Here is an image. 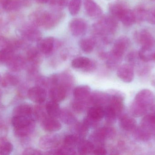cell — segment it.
<instances>
[{"label": "cell", "instance_id": "cell-39", "mask_svg": "<svg viewBox=\"0 0 155 155\" xmlns=\"http://www.w3.org/2000/svg\"><path fill=\"white\" fill-rule=\"evenodd\" d=\"M58 85L64 87L66 90L71 87L73 84V80L71 75L64 73L61 75L58 76Z\"/></svg>", "mask_w": 155, "mask_h": 155}, {"label": "cell", "instance_id": "cell-6", "mask_svg": "<svg viewBox=\"0 0 155 155\" xmlns=\"http://www.w3.org/2000/svg\"><path fill=\"white\" fill-rule=\"evenodd\" d=\"M134 38L142 47H154L155 45V38L146 29L137 31L134 34Z\"/></svg>", "mask_w": 155, "mask_h": 155}, {"label": "cell", "instance_id": "cell-10", "mask_svg": "<svg viewBox=\"0 0 155 155\" xmlns=\"http://www.w3.org/2000/svg\"><path fill=\"white\" fill-rule=\"evenodd\" d=\"M69 29L73 35L81 36L84 35L87 31L86 22L82 18H76L72 20L69 23Z\"/></svg>", "mask_w": 155, "mask_h": 155}, {"label": "cell", "instance_id": "cell-54", "mask_svg": "<svg viewBox=\"0 0 155 155\" xmlns=\"http://www.w3.org/2000/svg\"><path fill=\"white\" fill-rule=\"evenodd\" d=\"M152 82L153 85L155 86V76L153 77V79H152Z\"/></svg>", "mask_w": 155, "mask_h": 155}, {"label": "cell", "instance_id": "cell-26", "mask_svg": "<svg viewBox=\"0 0 155 155\" xmlns=\"http://www.w3.org/2000/svg\"><path fill=\"white\" fill-rule=\"evenodd\" d=\"M87 116L99 122L104 116V108L103 106H93L88 109Z\"/></svg>", "mask_w": 155, "mask_h": 155}, {"label": "cell", "instance_id": "cell-22", "mask_svg": "<svg viewBox=\"0 0 155 155\" xmlns=\"http://www.w3.org/2000/svg\"><path fill=\"white\" fill-rule=\"evenodd\" d=\"M33 107L30 105L24 103L16 106L14 109L13 115V116H27L33 118Z\"/></svg>", "mask_w": 155, "mask_h": 155}, {"label": "cell", "instance_id": "cell-27", "mask_svg": "<svg viewBox=\"0 0 155 155\" xmlns=\"http://www.w3.org/2000/svg\"><path fill=\"white\" fill-rule=\"evenodd\" d=\"M35 122L31 117L24 116H13L12 119V125L14 128H21Z\"/></svg>", "mask_w": 155, "mask_h": 155}, {"label": "cell", "instance_id": "cell-23", "mask_svg": "<svg viewBox=\"0 0 155 155\" xmlns=\"http://www.w3.org/2000/svg\"><path fill=\"white\" fill-rule=\"evenodd\" d=\"M15 49L12 44V41L8 46L0 49V65L6 64L15 55Z\"/></svg>", "mask_w": 155, "mask_h": 155}, {"label": "cell", "instance_id": "cell-48", "mask_svg": "<svg viewBox=\"0 0 155 155\" xmlns=\"http://www.w3.org/2000/svg\"><path fill=\"white\" fill-rule=\"evenodd\" d=\"M13 150V146L11 143L3 142L0 143V155L10 154Z\"/></svg>", "mask_w": 155, "mask_h": 155}, {"label": "cell", "instance_id": "cell-43", "mask_svg": "<svg viewBox=\"0 0 155 155\" xmlns=\"http://www.w3.org/2000/svg\"><path fill=\"white\" fill-rule=\"evenodd\" d=\"M120 21L125 26H129L133 25L136 22L135 17L133 11L128 9Z\"/></svg>", "mask_w": 155, "mask_h": 155}, {"label": "cell", "instance_id": "cell-1", "mask_svg": "<svg viewBox=\"0 0 155 155\" xmlns=\"http://www.w3.org/2000/svg\"><path fill=\"white\" fill-rule=\"evenodd\" d=\"M117 20L112 15L101 16L98 22L93 25V32L105 44L112 42L118 27Z\"/></svg>", "mask_w": 155, "mask_h": 155}, {"label": "cell", "instance_id": "cell-57", "mask_svg": "<svg viewBox=\"0 0 155 155\" xmlns=\"http://www.w3.org/2000/svg\"><path fill=\"white\" fill-rule=\"evenodd\" d=\"M2 77L1 76V75H0V83H1V81H2Z\"/></svg>", "mask_w": 155, "mask_h": 155}, {"label": "cell", "instance_id": "cell-33", "mask_svg": "<svg viewBox=\"0 0 155 155\" xmlns=\"http://www.w3.org/2000/svg\"><path fill=\"white\" fill-rule=\"evenodd\" d=\"M153 48V47H141L138 52L140 59L145 62L148 63L153 61L155 51Z\"/></svg>", "mask_w": 155, "mask_h": 155}, {"label": "cell", "instance_id": "cell-52", "mask_svg": "<svg viewBox=\"0 0 155 155\" xmlns=\"http://www.w3.org/2000/svg\"><path fill=\"white\" fill-rule=\"evenodd\" d=\"M107 150L102 147H98L94 149L92 154L96 155H105L107 154Z\"/></svg>", "mask_w": 155, "mask_h": 155}, {"label": "cell", "instance_id": "cell-7", "mask_svg": "<svg viewBox=\"0 0 155 155\" xmlns=\"http://www.w3.org/2000/svg\"><path fill=\"white\" fill-rule=\"evenodd\" d=\"M61 143V138L57 135L50 134L43 136L39 140V146L45 150L57 149Z\"/></svg>", "mask_w": 155, "mask_h": 155}, {"label": "cell", "instance_id": "cell-56", "mask_svg": "<svg viewBox=\"0 0 155 155\" xmlns=\"http://www.w3.org/2000/svg\"><path fill=\"white\" fill-rule=\"evenodd\" d=\"M153 61H155V51L154 54V56H153Z\"/></svg>", "mask_w": 155, "mask_h": 155}, {"label": "cell", "instance_id": "cell-42", "mask_svg": "<svg viewBox=\"0 0 155 155\" xmlns=\"http://www.w3.org/2000/svg\"><path fill=\"white\" fill-rule=\"evenodd\" d=\"M105 121L108 125H112L115 123L117 116L114 110L107 105L104 107V116Z\"/></svg>", "mask_w": 155, "mask_h": 155}, {"label": "cell", "instance_id": "cell-18", "mask_svg": "<svg viewBox=\"0 0 155 155\" xmlns=\"http://www.w3.org/2000/svg\"><path fill=\"white\" fill-rule=\"evenodd\" d=\"M41 125L44 130L48 132H55L59 131L62 126L56 118L46 116L41 121Z\"/></svg>", "mask_w": 155, "mask_h": 155}, {"label": "cell", "instance_id": "cell-45", "mask_svg": "<svg viewBox=\"0 0 155 155\" xmlns=\"http://www.w3.org/2000/svg\"><path fill=\"white\" fill-rule=\"evenodd\" d=\"M81 0H70L68 3V8L70 14L73 16L77 15L80 11Z\"/></svg>", "mask_w": 155, "mask_h": 155}, {"label": "cell", "instance_id": "cell-36", "mask_svg": "<svg viewBox=\"0 0 155 155\" xmlns=\"http://www.w3.org/2000/svg\"><path fill=\"white\" fill-rule=\"evenodd\" d=\"M149 109L143 107L134 102L130 106V110L131 114L135 117H140L145 115L147 113Z\"/></svg>", "mask_w": 155, "mask_h": 155}, {"label": "cell", "instance_id": "cell-41", "mask_svg": "<svg viewBox=\"0 0 155 155\" xmlns=\"http://www.w3.org/2000/svg\"><path fill=\"white\" fill-rule=\"evenodd\" d=\"M134 12L136 22H141L146 21L148 11L142 6H138L134 9Z\"/></svg>", "mask_w": 155, "mask_h": 155}, {"label": "cell", "instance_id": "cell-30", "mask_svg": "<svg viewBox=\"0 0 155 155\" xmlns=\"http://www.w3.org/2000/svg\"><path fill=\"white\" fill-rule=\"evenodd\" d=\"M78 152L79 154L86 155L93 153L94 145L91 141L82 139L77 145Z\"/></svg>", "mask_w": 155, "mask_h": 155}, {"label": "cell", "instance_id": "cell-3", "mask_svg": "<svg viewBox=\"0 0 155 155\" xmlns=\"http://www.w3.org/2000/svg\"><path fill=\"white\" fill-rule=\"evenodd\" d=\"M109 106L115 113L117 117L122 115L124 110V96L123 94L118 91H112L109 93Z\"/></svg>", "mask_w": 155, "mask_h": 155}, {"label": "cell", "instance_id": "cell-46", "mask_svg": "<svg viewBox=\"0 0 155 155\" xmlns=\"http://www.w3.org/2000/svg\"><path fill=\"white\" fill-rule=\"evenodd\" d=\"M88 105L87 101H81L75 99L72 104L73 109L77 113H81L84 112Z\"/></svg>", "mask_w": 155, "mask_h": 155}, {"label": "cell", "instance_id": "cell-44", "mask_svg": "<svg viewBox=\"0 0 155 155\" xmlns=\"http://www.w3.org/2000/svg\"><path fill=\"white\" fill-rule=\"evenodd\" d=\"M69 1V0H50L48 2L54 11H61L68 5Z\"/></svg>", "mask_w": 155, "mask_h": 155}, {"label": "cell", "instance_id": "cell-16", "mask_svg": "<svg viewBox=\"0 0 155 155\" xmlns=\"http://www.w3.org/2000/svg\"><path fill=\"white\" fill-rule=\"evenodd\" d=\"M128 9L127 5L122 2L113 3L109 6L110 15L119 21Z\"/></svg>", "mask_w": 155, "mask_h": 155}, {"label": "cell", "instance_id": "cell-2", "mask_svg": "<svg viewBox=\"0 0 155 155\" xmlns=\"http://www.w3.org/2000/svg\"><path fill=\"white\" fill-rule=\"evenodd\" d=\"M64 14L61 11L50 12L38 10L32 13L29 16L30 22L37 27L51 30L57 26L64 18Z\"/></svg>", "mask_w": 155, "mask_h": 155}, {"label": "cell", "instance_id": "cell-53", "mask_svg": "<svg viewBox=\"0 0 155 155\" xmlns=\"http://www.w3.org/2000/svg\"><path fill=\"white\" fill-rule=\"evenodd\" d=\"M37 3L45 4L48 2L50 0H35Z\"/></svg>", "mask_w": 155, "mask_h": 155}, {"label": "cell", "instance_id": "cell-35", "mask_svg": "<svg viewBox=\"0 0 155 155\" xmlns=\"http://www.w3.org/2000/svg\"><path fill=\"white\" fill-rule=\"evenodd\" d=\"M35 122L24 127L19 128H14L15 134L19 137H24L31 134L34 130Z\"/></svg>", "mask_w": 155, "mask_h": 155}, {"label": "cell", "instance_id": "cell-55", "mask_svg": "<svg viewBox=\"0 0 155 155\" xmlns=\"http://www.w3.org/2000/svg\"><path fill=\"white\" fill-rule=\"evenodd\" d=\"M2 19L0 18V29H1V27H2Z\"/></svg>", "mask_w": 155, "mask_h": 155}, {"label": "cell", "instance_id": "cell-34", "mask_svg": "<svg viewBox=\"0 0 155 155\" xmlns=\"http://www.w3.org/2000/svg\"><path fill=\"white\" fill-rule=\"evenodd\" d=\"M91 60L89 58L84 56L77 57L73 60L71 66L74 68L81 69L84 71L91 62Z\"/></svg>", "mask_w": 155, "mask_h": 155}, {"label": "cell", "instance_id": "cell-37", "mask_svg": "<svg viewBox=\"0 0 155 155\" xmlns=\"http://www.w3.org/2000/svg\"><path fill=\"white\" fill-rule=\"evenodd\" d=\"M19 83L18 78L15 76L10 73H6L2 78L1 84L3 87L15 86Z\"/></svg>", "mask_w": 155, "mask_h": 155}, {"label": "cell", "instance_id": "cell-15", "mask_svg": "<svg viewBox=\"0 0 155 155\" xmlns=\"http://www.w3.org/2000/svg\"><path fill=\"white\" fill-rule=\"evenodd\" d=\"M55 43L54 37L49 36L42 38L37 42V48L41 53L48 55L53 51L55 46Z\"/></svg>", "mask_w": 155, "mask_h": 155}, {"label": "cell", "instance_id": "cell-40", "mask_svg": "<svg viewBox=\"0 0 155 155\" xmlns=\"http://www.w3.org/2000/svg\"><path fill=\"white\" fill-rule=\"evenodd\" d=\"M82 139H83L78 137L76 135H69L64 139L63 146L74 149Z\"/></svg>", "mask_w": 155, "mask_h": 155}, {"label": "cell", "instance_id": "cell-21", "mask_svg": "<svg viewBox=\"0 0 155 155\" xmlns=\"http://www.w3.org/2000/svg\"><path fill=\"white\" fill-rule=\"evenodd\" d=\"M141 122V126L155 136V113L145 115Z\"/></svg>", "mask_w": 155, "mask_h": 155}, {"label": "cell", "instance_id": "cell-25", "mask_svg": "<svg viewBox=\"0 0 155 155\" xmlns=\"http://www.w3.org/2000/svg\"><path fill=\"white\" fill-rule=\"evenodd\" d=\"M41 52L37 47H30L26 52V61L30 64L38 65L41 61Z\"/></svg>", "mask_w": 155, "mask_h": 155}, {"label": "cell", "instance_id": "cell-50", "mask_svg": "<svg viewBox=\"0 0 155 155\" xmlns=\"http://www.w3.org/2000/svg\"><path fill=\"white\" fill-rule=\"evenodd\" d=\"M23 155H40L43 154L41 151L37 149L32 148H28L25 149L22 153Z\"/></svg>", "mask_w": 155, "mask_h": 155}, {"label": "cell", "instance_id": "cell-49", "mask_svg": "<svg viewBox=\"0 0 155 155\" xmlns=\"http://www.w3.org/2000/svg\"><path fill=\"white\" fill-rule=\"evenodd\" d=\"M83 123L87 126L88 128H95L97 126L98 124V122L93 120L88 116L84 118Z\"/></svg>", "mask_w": 155, "mask_h": 155}, {"label": "cell", "instance_id": "cell-13", "mask_svg": "<svg viewBox=\"0 0 155 155\" xmlns=\"http://www.w3.org/2000/svg\"><path fill=\"white\" fill-rule=\"evenodd\" d=\"M109 100V94L99 91H95L90 93L87 102L89 104L104 107V106L108 104Z\"/></svg>", "mask_w": 155, "mask_h": 155}, {"label": "cell", "instance_id": "cell-32", "mask_svg": "<svg viewBox=\"0 0 155 155\" xmlns=\"http://www.w3.org/2000/svg\"><path fill=\"white\" fill-rule=\"evenodd\" d=\"M133 133L134 138L137 141L141 142H147L152 137L151 134L141 126L137 127Z\"/></svg>", "mask_w": 155, "mask_h": 155}, {"label": "cell", "instance_id": "cell-29", "mask_svg": "<svg viewBox=\"0 0 155 155\" xmlns=\"http://www.w3.org/2000/svg\"><path fill=\"white\" fill-rule=\"evenodd\" d=\"M1 5L4 10L7 12L18 11L22 6L21 0H1Z\"/></svg>", "mask_w": 155, "mask_h": 155}, {"label": "cell", "instance_id": "cell-19", "mask_svg": "<svg viewBox=\"0 0 155 155\" xmlns=\"http://www.w3.org/2000/svg\"><path fill=\"white\" fill-rule=\"evenodd\" d=\"M67 95V90L61 86L57 85L50 88L49 95L52 101L57 103L64 100Z\"/></svg>", "mask_w": 155, "mask_h": 155}, {"label": "cell", "instance_id": "cell-38", "mask_svg": "<svg viewBox=\"0 0 155 155\" xmlns=\"http://www.w3.org/2000/svg\"><path fill=\"white\" fill-rule=\"evenodd\" d=\"M62 122L67 125H72L76 122V117L73 114L67 110H61V113L59 116Z\"/></svg>", "mask_w": 155, "mask_h": 155}, {"label": "cell", "instance_id": "cell-11", "mask_svg": "<svg viewBox=\"0 0 155 155\" xmlns=\"http://www.w3.org/2000/svg\"><path fill=\"white\" fill-rule=\"evenodd\" d=\"M117 75L123 82L130 83L133 81L134 77V69L130 64H124L118 67Z\"/></svg>", "mask_w": 155, "mask_h": 155}, {"label": "cell", "instance_id": "cell-9", "mask_svg": "<svg viewBox=\"0 0 155 155\" xmlns=\"http://www.w3.org/2000/svg\"><path fill=\"white\" fill-rule=\"evenodd\" d=\"M23 38L30 42H38L42 39V34L38 27L32 24L27 25L21 30Z\"/></svg>", "mask_w": 155, "mask_h": 155}, {"label": "cell", "instance_id": "cell-12", "mask_svg": "<svg viewBox=\"0 0 155 155\" xmlns=\"http://www.w3.org/2000/svg\"><path fill=\"white\" fill-rule=\"evenodd\" d=\"M27 96L28 98L34 103L41 104L46 100L47 93L45 88L36 86L29 89Z\"/></svg>", "mask_w": 155, "mask_h": 155}, {"label": "cell", "instance_id": "cell-14", "mask_svg": "<svg viewBox=\"0 0 155 155\" xmlns=\"http://www.w3.org/2000/svg\"><path fill=\"white\" fill-rule=\"evenodd\" d=\"M84 4L86 13L89 17L97 18L102 16V8L93 0H84Z\"/></svg>", "mask_w": 155, "mask_h": 155}, {"label": "cell", "instance_id": "cell-24", "mask_svg": "<svg viewBox=\"0 0 155 155\" xmlns=\"http://www.w3.org/2000/svg\"><path fill=\"white\" fill-rule=\"evenodd\" d=\"M91 93V89L87 85L79 86L74 90L73 95L76 100L87 101Z\"/></svg>", "mask_w": 155, "mask_h": 155}, {"label": "cell", "instance_id": "cell-28", "mask_svg": "<svg viewBox=\"0 0 155 155\" xmlns=\"http://www.w3.org/2000/svg\"><path fill=\"white\" fill-rule=\"evenodd\" d=\"M96 45L94 37H86L81 39L79 42V46L81 50L86 53H90L93 52Z\"/></svg>", "mask_w": 155, "mask_h": 155}, {"label": "cell", "instance_id": "cell-20", "mask_svg": "<svg viewBox=\"0 0 155 155\" xmlns=\"http://www.w3.org/2000/svg\"><path fill=\"white\" fill-rule=\"evenodd\" d=\"M119 118L120 126L125 131L133 132L137 127L136 121L133 117L123 114Z\"/></svg>", "mask_w": 155, "mask_h": 155}, {"label": "cell", "instance_id": "cell-31", "mask_svg": "<svg viewBox=\"0 0 155 155\" xmlns=\"http://www.w3.org/2000/svg\"><path fill=\"white\" fill-rule=\"evenodd\" d=\"M45 109L48 116L54 118L59 117L61 110L58 103L52 100L47 102L45 106Z\"/></svg>", "mask_w": 155, "mask_h": 155}, {"label": "cell", "instance_id": "cell-8", "mask_svg": "<svg viewBox=\"0 0 155 155\" xmlns=\"http://www.w3.org/2000/svg\"><path fill=\"white\" fill-rule=\"evenodd\" d=\"M154 96L149 89H143L138 92L135 97L134 102L139 105L149 109L153 103Z\"/></svg>", "mask_w": 155, "mask_h": 155}, {"label": "cell", "instance_id": "cell-5", "mask_svg": "<svg viewBox=\"0 0 155 155\" xmlns=\"http://www.w3.org/2000/svg\"><path fill=\"white\" fill-rule=\"evenodd\" d=\"M130 44V40L127 36H120L115 42L110 53L114 56L123 59V56Z\"/></svg>", "mask_w": 155, "mask_h": 155}, {"label": "cell", "instance_id": "cell-4", "mask_svg": "<svg viewBox=\"0 0 155 155\" xmlns=\"http://www.w3.org/2000/svg\"><path fill=\"white\" fill-rule=\"evenodd\" d=\"M116 131L112 127H104L95 131L91 136L93 143L103 144L106 139L113 138L115 136Z\"/></svg>", "mask_w": 155, "mask_h": 155}, {"label": "cell", "instance_id": "cell-17", "mask_svg": "<svg viewBox=\"0 0 155 155\" xmlns=\"http://www.w3.org/2000/svg\"><path fill=\"white\" fill-rule=\"evenodd\" d=\"M26 64V59L23 56L15 55L6 65L10 71L13 72H18L21 71L25 68Z\"/></svg>", "mask_w": 155, "mask_h": 155}, {"label": "cell", "instance_id": "cell-47", "mask_svg": "<svg viewBox=\"0 0 155 155\" xmlns=\"http://www.w3.org/2000/svg\"><path fill=\"white\" fill-rule=\"evenodd\" d=\"M88 128L87 126L85 125L84 123H77L75 126V131L76 132V135L80 138L83 139V137H84L87 134L88 131Z\"/></svg>", "mask_w": 155, "mask_h": 155}, {"label": "cell", "instance_id": "cell-51", "mask_svg": "<svg viewBox=\"0 0 155 155\" xmlns=\"http://www.w3.org/2000/svg\"><path fill=\"white\" fill-rule=\"evenodd\" d=\"M146 21L152 24L155 25V9L148 11Z\"/></svg>", "mask_w": 155, "mask_h": 155}]
</instances>
